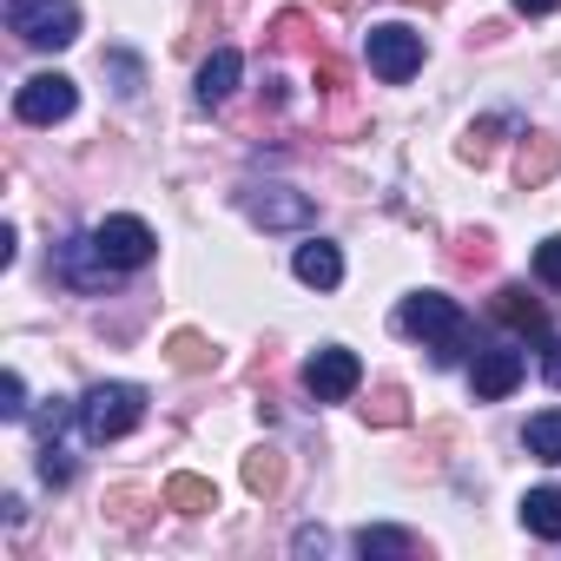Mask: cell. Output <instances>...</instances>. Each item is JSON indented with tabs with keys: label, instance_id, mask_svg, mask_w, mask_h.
<instances>
[{
	"label": "cell",
	"instance_id": "7c38bea8",
	"mask_svg": "<svg viewBox=\"0 0 561 561\" xmlns=\"http://www.w3.org/2000/svg\"><path fill=\"white\" fill-rule=\"evenodd\" d=\"M489 311H495V318H502V324H508L515 337H541V344H548V311H541V305L528 298V285H502Z\"/></svg>",
	"mask_w": 561,
	"mask_h": 561
},
{
	"label": "cell",
	"instance_id": "52a82bcc",
	"mask_svg": "<svg viewBox=\"0 0 561 561\" xmlns=\"http://www.w3.org/2000/svg\"><path fill=\"white\" fill-rule=\"evenodd\" d=\"M80 106V87L67 80V73H34L21 93H14V113L27 119V126H54V119H67Z\"/></svg>",
	"mask_w": 561,
	"mask_h": 561
},
{
	"label": "cell",
	"instance_id": "603a6c76",
	"mask_svg": "<svg viewBox=\"0 0 561 561\" xmlns=\"http://www.w3.org/2000/svg\"><path fill=\"white\" fill-rule=\"evenodd\" d=\"M489 257H495L489 231H462V238H456V251H449V264H456V271H482Z\"/></svg>",
	"mask_w": 561,
	"mask_h": 561
},
{
	"label": "cell",
	"instance_id": "7a4b0ae2",
	"mask_svg": "<svg viewBox=\"0 0 561 561\" xmlns=\"http://www.w3.org/2000/svg\"><path fill=\"white\" fill-rule=\"evenodd\" d=\"M146 423V390L139 383H93L87 397H80V430L93 436V443H119V436H133Z\"/></svg>",
	"mask_w": 561,
	"mask_h": 561
},
{
	"label": "cell",
	"instance_id": "1f68e13d",
	"mask_svg": "<svg viewBox=\"0 0 561 561\" xmlns=\"http://www.w3.org/2000/svg\"><path fill=\"white\" fill-rule=\"evenodd\" d=\"M561 0H515V14H554Z\"/></svg>",
	"mask_w": 561,
	"mask_h": 561
},
{
	"label": "cell",
	"instance_id": "484cf974",
	"mask_svg": "<svg viewBox=\"0 0 561 561\" xmlns=\"http://www.w3.org/2000/svg\"><path fill=\"white\" fill-rule=\"evenodd\" d=\"M318 93H331V100H344V93H351V73H344V60H337V54H318Z\"/></svg>",
	"mask_w": 561,
	"mask_h": 561
},
{
	"label": "cell",
	"instance_id": "5bb4252c",
	"mask_svg": "<svg viewBox=\"0 0 561 561\" xmlns=\"http://www.w3.org/2000/svg\"><path fill=\"white\" fill-rule=\"evenodd\" d=\"M238 73H244V60L231 54V47H218L205 67H198V106L211 113V106H225L231 93H238Z\"/></svg>",
	"mask_w": 561,
	"mask_h": 561
},
{
	"label": "cell",
	"instance_id": "9a60e30c",
	"mask_svg": "<svg viewBox=\"0 0 561 561\" xmlns=\"http://www.w3.org/2000/svg\"><path fill=\"white\" fill-rule=\"evenodd\" d=\"M165 508H179V515H211L218 508V489L205 482V476H192V469H179L172 482H165V495H159Z\"/></svg>",
	"mask_w": 561,
	"mask_h": 561
},
{
	"label": "cell",
	"instance_id": "4fadbf2b",
	"mask_svg": "<svg viewBox=\"0 0 561 561\" xmlns=\"http://www.w3.org/2000/svg\"><path fill=\"white\" fill-rule=\"evenodd\" d=\"M291 271L305 277L311 291H337L344 285V257H337V244H324V238H311V244H298V257H291Z\"/></svg>",
	"mask_w": 561,
	"mask_h": 561
},
{
	"label": "cell",
	"instance_id": "277c9868",
	"mask_svg": "<svg viewBox=\"0 0 561 561\" xmlns=\"http://www.w3.org/2000/svg\"><path fill=\"white\" fill-rule=\"evenodd\" d=\"M364 60H370V73L377 80H410L416 67H423V34L416 27H403V21H383V27H370L364 34Z\"/></svg>",
	"mask_w": 561,
	"mask_h": 561
},
{
	"label": "cell",
	"instance_id": "d6a6232c",
	"mask_svg": "<svg viewBox=\"0 0 561 561\" xmlns=\"http://www.w3.org/2000/svg\"><path fill=\"white\" fill-rule=\"evenodd\" d=\"M318 8H331V14H344V8H351V0H318Z\"/></svg>",
	"mask_w": 561,
	"mask_h": 561
},
{
	"label": "cell",
	"instance_id": "9c48e42d",
	"mask_svg": "<svg viewBox=\"0 0 561 561\" xmlns=\"http://www.w3.org/2000/svg\"><path fill=\"white\" fill-rule=\"evenodd\" d=\"M522 370H528V357H522L515 344H495V351H476V364H469V390H476L482 403H495V397H508V390L522 383Z\"/></svg>",
	"mask_w": 561,
	"mask_h": 561
},
{
	"label": "cell",
	"instance_id": "f1b7e54d",
	"mask_svg": "<svg viewBox=\"0 0 561 561\" xmlns=\"http://www.w3.org/2000/svg\"><path fill=\"white\" fill-rule=\"evenodd\" d=\"M0 416H14V423L27 416V383H21L14 370H8V383H0Z\"/></svg>",
	"mask_w": 561,
	"mask_h": 561
},
{
	"label": "cell",
	"instance_id": "2e32d148",
	"mask_svg": "<svg viewBox=\"0 0 561 561\" xmlns=\"http://www.w3.org/2000/svg\"><path fill=\"white\" fill-rule=\"evenodd\" d=\"M522 528L541 541H561V489H528L522 495Z\"/></svg>",
	"mask_w": 561,
	"mask_h": 561
},
{
	"label": "cell",
	"instance_id": "7402d4cb",
	"mask_svg": "<svg viewBox=\"0 0 561 561\" xmlns=\"http://www.w3.org/2000/svg\"><path fill=\"white\" fill-rule=\"evenodd\" d=\"M502 126H508V119H482V126H469V133L456 139V152H462L469 165H482V159L495 152V133H502Z\"/></svg>",
	"mask_w": 561,
	"mask_h": 561
},
{
	"label": "cell",
	"instance_id": "836d02e7",
	"mask_svg": "<svg viewBox=\"0 0 561 561\" xmlns=\"http://www.w3.org/2000/svg\"><path fill=\"white\" fill-rule=\"evenodd\" d=\"M410 8H443V0H410Z\"/></svg>",
	"mask_w": 561,
	"mask_h": 561
},
{
	"label": "cell",
	"instance_id": "8fae6325",
	"mask_svg": "<svg viewBox=\"0 0 561 561\" xmlns=\"http://www.w3.org/2000/svg\"><path fill=\"white\" fill-rule=\"evenodd\" d=\"M554 172H561V139H554V133H528L522 152H515V179H522V192H541Z\"/></svg>",
	"mask_w": 561,
	"mask_h": 561
},
{
	"label": "cell",
	"instance_id": "ffe728a7",
	"mask_svg": "<svg viewBox=\"0 0 561 561\" xmlns=\"http://www.w3.org/2000/svg\"><path fill=\"white\" fill-rule=\"evenodd\" d=\"M244 489L251 495H277V489H285V456H277V449H251L244 456Z\"/></svg>",
	"mask_w": 561,
	"mask_h": 561
},
{
	"label": "cell",
	"instance_id": "e0dca14e",
	"mask_svg": "<svg viewBox=\"0 0 561 561\" xmlns=\"http://www.w3.org/2000/svg\"><path fill=\"white\" fill-rule=\"evenodd\" d=\"M165 357H172V370H185V377H198V370L218 364V351H211L198 331H172V337H165Z\"/></svg>",
	"mask_w": 561,
	"mask_h": 561
},
{
	"label": "cell",
	"instance_id": "d4e9b609",
	"mask_svg": "<svg viewBox=\"0 0 561 561\" xmlns=\"http://www.w3.org/2000/svg\"><path fill=\"white\" fill-rule=\"evenodd\" d=\"M535 277H541V285H548V291H561V231L535 244Z\"/></svg>",
	"mask_w": 561,
	"mask_h": 561
},
{
	"label": "cell",
	"instance_id": "3957f363",
	"mask_svg": "<svg viewBox=\"0 0 561 561\" xmlns=\"http://www.w3.org/2000/svg\"><path fill=\"white\" fill-rule=\"evenodd\" d=\"M8 27L27 47H73L80 41V0H8Z\"/></svg>",
	"mask_w": 561,
	"mask_h": 561
},
{
	"label": "cell",
	"instance_id": "ac0fdd59",
	"mask_svg": "<svg viewBox=\"0 0 561 561\" xmlns=\"http://www.w3.org/2000/svg\"><path fill=\"white\" fill-rule=\"evenodd\" d=\"M364 423H370V430H397V423H410V397H403V383H377L370 403H364Z\"/></svg>",
	"mask_w": 561,
	"mask_h": 561
},
{
	"label": "cell",
	"instance_id": "4316f807",
	"mask_svg": "<svg viewBox=\"0 0 561 561\" xmlns=\"http://www.w3.org/2000/svg\"><path fill=\"white\" fill-rule=\"evenodd\" d=\"M41 476H47L54 489H67V482H73V462H67V449H60L54 436H47V449H41Z\"/></svg>",
	"mask_w": 561,
	"mask_h": 561
},
{
	"label": "cell",
	"instance_id": "d6986e66",
	"mask_svg": "<svg viewBox=\"0 0 561 561\" xmlns=\"http://www.w3.org/2000/svg\"><path fill=\"white\" fill-rule=\"evenodd\" d=\"M522 443H528V456H535V462H561V410H541V416H528Z\"/></svg>",
	"mask_w": 561,
	"mask_h": 561
},
{
	"label": "cell",
	"instance_id": "cb8c5ba5",
	"mask_svg": "<svg viewBox=\"0 0 561 561\" xmlns=\"http://www.w3.org/2000/svg\"><path fill=\"white\" fill-rule=\"evenodd\" d=\"M416 541L403 528H357V554H410Z\"/></svg>",
	"mask_w": 561,
	"mask_h": 561
},
{
	"label": "cell",
	"instance_id": "8992f818",
	"mask_svg": "<svg viewBox=\"0 0 561 561\" xmlns=\"http://www.w3.org/2000/svg\"><path fill=\"white\" fill-rule=\"evenodd\" d=\"M244 211H251V225H264V231H305V225L318 218V205H311L305 192H291V185H251V192H244Z\"/></svg>",
	"mask_w": 561,
	"mask_h": 561
},
{
	"label": "cell",
	"instance_id": "ba28073f",
	"mask_svg": "<svg viewBox=\"0 0 561 561\" xmlns=\"http://www.w3.org/2000/svg\"><path fill=\"white\" fill-rule=\"evenodd\" d=\"M357 383H364V364H357L344 344H324V351L305 364V390H311L318 403H344Z\"/></svg>",
	"mask_w": 561,
	"mask_h": 561
},
{
	"label": "cell",
	"instance_id": "83f0119b",
	"mask_svg": "<svg viewBox=\"0 0 561 561\" xmlns=\"http://www.w3.org/2000/svg\"><path fill=\"white\" fill-rule=\"evenodd\" d=\"M106 508H113V522H119V528H139L146 495H139V489H113V495H106Z\"/></svg>",
	"mask_w": 561,
	"mask_h": 561
},
{
	"label": "cell",
	"instance_id": "4dcf8cb0",
	"mask_svg": "<svg viewBox=\"0 0 561 561\" xmlns=\"http://www.w3.org/2000/svg\"><path fill=\"white\" fill-rule=\"evenodd\" d=\"M541 377L561 390V337H548V344H541Z\"/></svg>",
	"mask_w": 561,
	"mask_h": 561
},
{
	"label": "cell",
	"instance_id": "f546056e",
	"mask_svg": "<svg viewBox=\"0 0 561 561\" xmlns=\"http://www.w3.org/2000/svg\"><path fill=\"white\" fill-rule=\"evenodd\" d=\"M106 67L119 73V93H139V60L133 54H106Z\"/></svg>",
	"mask_w": 561,
	"mask_h": 561
},
{
	"label": "cell",
	"instance_id": "44dd1931",
	"mask_svg": "<svg viewBox=\"0 0 561 561\" xmlns=\"http://www.w3.org/2000/svg\"><path fill=\"white\" fill-rule=\"evenodd\" d=\"M271 47H285V54H311V60H318V54H324V47H318V34H311V21H305V14H277V21H271Z\"/></svg>",
	"mask_w": 561,
	"mask_h": 561
},
{
	"label": "cell",
	"instance_id": "30bf717a",
	"mask_svg": "<svg viewBox=\"0 0 561 561\" xmlns=\"http://www.w3.org/2000/svg\"><path fill=\"white\" fill-rule=\"evenodd\" d=\"M60 277H67V285H80V291H106L113 277H119V264H106V251L87 231V238H67L60 244Z\"/></svg>",
	"mask_w": 561,
	"mask_h": 561
},
{
	"label": "cell",
	"instance_id": "5b68a950",
	"mask_svg": "<svg viewBox=\"0 0 561 561\" xmlns=\"http://www.w3.org/2000/svg\"><path fill=\"white\" fill-rule=\"evenodd\" d=\"M93 244H100V251H106V264H119V271H139V264H152V251H159L152 225H146V218H133V211L100 218V225H93Z\"/></svg>",
	"mask_w": 561,
	"mask_h": 561
},
{
	"label": "cell",
	"instance_id": "6da1fadb",
	"mask_svg": "<svg viewBox=\"0 0 561 561\" xmlns=\"http://www.w3.org/2000/svg\"><path fill=\"white\" fill-rule=\"evenodd\" d=\"M397 324H403L410 337H423V344L436 351V364H456L462 344H469V318H462L443 291H410L403 311H397Z\"/></svg>",
	"mask_w": 561,
	"mask_h": 561
}]
</instances>
